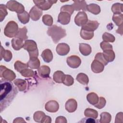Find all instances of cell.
I'll return each mask as SVG.
<instances>
[{
	"mask_svg": "<svg viewBox=\"0 0 123 123\" xmlns=\"http://www.w3.org/2000/svg\"><path fill=\"white\" fill-rule=\"evenodd\" d=\"M17 93L16 87L11 81L5 79L0 80V112L10 104Z\"/></svg>",
	"mask_w": 123,
	"mask_h": 123,
	"instance_id": "6da1fadb",
	"label": "cell"
},
{
	"mask_svg": "<svg viewBox=\"0 0 123 123\" xmlns=\"http://www.w3.org/2000/svg\"><path fill=\"white\" fill-rule=\"evenodd\" d=\"M47 34L51 37L53 42L56 44L66 36V30L62 27L53 25L48 28Z\"/></svg>",
	"mask_w": 123,
	"mask_h": 123,
	"instance_id": "7a4b0ae2",
	"label": "cell"
},
{
	"mask_svg": "<svg viewBox=\"0 0 123 123\" xmlns=\"http://www.w3.org/2000/svg\"><path fill=\"white\" fill-rule=\"evenodd\" d=\"M24 49L27 50L29 55L30 58H37L38 50L36 42L33 40H26L24 42Z\"/></svg>",
	"mask_w": 123,
	"mask_h": 123,
	"instance_id": "3957f363",
	"label": "cell"
},
{
	"mask_svg": "<svg viewBox=\"0 0 123 123\" xmlns=\"http://www.w3.org/2000/svg\"><path fill=\"white\" fill-rule=\"evenodd\" d=\"M17 24L14 21H9L6 25L4 29V34L8 37H15L18 31Z\"/></svg>",
	"mask_w": 123,
	"mask_h": 123,
	"instance_id": "277c9868",
	"label": "cell"
},
{
	"mask_svg": "<svg viewBox=\"0 0 123 123\" xmlns=\"http://www.w3.org/2000/svg\"><path fill=\"white\" fill-rule=\"evenodd\" d=\"M7 8L10 11L12 12H15L17 14L21 13L24 12L25 7L21 3L16 0H9L6 5Z\"/></svg>",
	"mask_w": 123,
	"mask_h": 123,
	"instance_id": "5b68a950",
	"label": "cell"
},
{
	"mask_svg": "<svg viewBox=\"0 0 123 123\" xmlns=\"http://www.w3.org/2000/svg\"><path fill=\"white\" fill-rule=\"evenodd\" d=\"M0 76L3 77L4 79L12 81L16 78V74L12 70L6 68L2 65H0Z\"/></svg>",
	"mask_w": 123,
	"mask_h": 123,
	"instance_id": "8992f818",
	"label": "cell"
},
{
	"mask_svg": "<svg viewBox=\"0 0 123 123\" xmlns=\"http://www.w3.org/2000/svg\"><path fill=\"white\" fill-rule=\"evenodd\" d=\"M57 0H34L33 2L38 8L42 10H48L49 9L52 5L57 2Z\"/></svg>",
	"mask_w": 123,
	"mask_h": 123,
	"instance_id": "52a82bcc",
	"label": "cell"
},
{
	"mask_svg": "<svg viewBox=\"0 0 123 123\" xmlns=\"http://www.w3.org/2000/svg\"><path fill=\"white\" fill-rule=\"evenodd\" d=\"M88 20L87 15L84 11L79 12L74 18V23L79 26H83Z\"/></svg>",
	"mask_w": 123,
	"mask_h": 123,
	"instance_id": "ba28073f",
	"label": "cell"
},
{
	"mask_svg": "<svg viewBox=\"0 0 123 123\" xmlns=\"http://www.w3.org/2000/svg\"><path fill=\"white\" fill-rule=\"evenodd\" d=\"M68 66L72 68H78L81 63V60L79 57L76 55H71L67 57L66 60Z\"/></svg>",
	"mask_w": 123,
	"mask_h": 123,
	"instance_id": "9c48e42d",
	"label": "cell"
},
{
	"mask_svg": "<svg viewBox=\"0 0 123 123\" xmlns=\"http://www.w3.org/2000/svg\"><path fill=\"white\" fill-rule=\"evenodd\" d=\"M42 11L35 5L30 10L29 14L31 19L32 20L36 21L39 19L42 16Z\"/></svg>",
	"mask_w": 123,
	"mask_h": 123,
	"instance_id": "30bf717a",
	"label": "cell"
},
{
	"mask_svg": "<svg viewBox=\"0 0 123 123\" xmlns=\"http://www.w3.org/2000/svg\"><path fill=\"white\" fill-rule=\"evenodd\" d=\"M45 110L49 112H56L59 109V105L57 101L51 100L48 101L45 105Z\"/></svg>",
	"mask_w": 123,
	"mask_h": 123,
	"instance_id": "8fae6325",
	"label": "cell"
},
{
	"mask_svg": "<svg viewBox=\"0 0 123 123\" xmlns=\"http://www.w3.org/2000/svg\"><path fill=\"white\" fill-rule=\"evenodd\" d=\"M56 50L59 55L64 56L67 55L70 51V47L65 43H59L56 47Z\"/></svg>",
	"mask_w": 123,
	"mask_h": 123,
	"instance_id": "7c38bea8",
	"label": "cell"
},
{
	"mask_svg": "<svg viewBox=\"0 0 123 123\" xmlns=\"http://www.w3.org/2000/svg\"><path fill=\"white\" fill-rule=\"evenodd\" d=\"M99 25V24L97 21L88 20L86 23L82 26L81 29L88 31L94 32L98 28Z\"/></svg>",
	"mask_w": 123,
	"mask_h": 123,
	"instance_id": "4fadbf2b",
	"label": "cell"
},
{
	"mask_svg": "<svg viewBox=\"0 0 123 123\" xmlns=\"http://www.w3.org/2000/svg\"><path fill=\"white\" fill-rule=\"evenodd\" d=\"M77 108V102L74 98H70L65 103V108L66 110L70 113L75 111Z\"/></svg>",
	"mask_w": 123,
	"mask_h": 123,
	"instance_id": "5bb4252c",
	"label": "cell"
},
{
	"mask_svg": "<svg viewBox=\"0 0 123 123\" xmlns=\"http://www.w3.org/2000/svg\"><path fill=\"white\" fill-rule=\"evenodd\" d=\"M71 20V15L68 13L61 12L58 17V22L62 25H66L68 24Z\"/></svg>",
	"mask_w": 123,
	"mask_h": 123,
	"instance_id": "9a60e30c",
	"label": "cell"
},
{
	"mask_svg": "<svg viewBox=\"0 0 123 123\" xmlns=\"http://www.w3.org/2000/svg\"><path fill=\"white\" fill-rule=\"evenodd\" d=\"M91 68L93 72L98 74L103 72L104 69V66L101 62L94 60L91 63Z\"/></svg>",
	"mask_w": 123,
	"mask_h": 123,
	"instance_id": "2e32d148",
	"label": "cell"
},
{
	"mask_svg": "<svg viewBox=\"0 0 123 123\" xmlns=\"http://www.w3.org/2000/svg\"><path fill=\"white\" fill-rule=\"evenodd\" d=\"M74 10L77 11L83 10L86 11L87 4L85 0H74V3L72 4Z\"/></svg>",
	"mask_w": 123,
	"mask_h": 123,
	"instance_id": "e0dca14e",
	"label": "cell"
},
{
	"mask_svg": "<svg viewBox=\"0 0 123 123\" xmlns=\"http://www.w3.org/2000/svg\"><path fill=\"white\" fill-rule=\"evenodd\" d=\"M0 60L3 58L4 60L6 62H10L12 57V52L7 49H5L1 45L0 47Z\"/></svg>",
	"mask_w": 123,
	"mask_h": 123,
	"instance_id": "ac0fdd59",
	"label": "cell"
},
{
	"mask_svg": "<svg viewBox=\"0 0 123 123\" xmlns=\"http://www.w3.org/2000/svg\"><path fill=\"white\" fill-rule=\"evenodd\" d=\"M50 73V68L45 65H42L38 68V73L40 76L43 78L49 77Z\"/></svg>",
	"mask_w": 123,
	"mask_h": 123,
	"instance_id": "d6986e66",
	"label": "cell"
},
{
	"mask_svg": "<svg viewBox=\"0 0 123 123\" xmlns=\"http://www.w3.org/2000/svg\"><path fill=\"white\" fill-rule=\"evenodd\" d=\"M79 51L83 55L88 56L91 53L92 49L91 46L89 44L86 43H80Z\"/></svg>",
	"mask_w": 123,
	"mask_h": 123,
	"instance_id": "ffe728a7",
	"label": "cell"
},
{
	"mask_svg": "<svg viewBox=\"0 0 123 123\" xmlns=\"http://www.w3.org/2000/svg\"><path fill=\"white\" fill-rule=\"evenodd\" d=\"M23 41V40L16 37L12 38L11 41L12 47L15 50H19L24 47V43Z\"/></svg>",
	"mask_w": 123,
	"mask_h": 123,
	"instance_id": "44dd1931",
	"label": "cell"
},
{
	"mask_svg": "<svg viewBox=\"0 0 123 123\" xmlns=\"http://www.w3.org/2000/svg\"><path fill=\"white\" fill-rule=\"evenodd\" d=\"M43 61L47 63L50 62L53 59V54L51 50L49 49H46L44 50L41 55Z\"/></svg>",
	"mask_w": 123,
	"mask_h": 123,
	"instance_id": "7402d4cb",
	"label": "cell"
},
{
	"mask_svg": "<svg viewBox=\"0 0 123 123\" xmlns=\"http://www.w3.org/2000/svg\"><path fill=\"white\" fill-rule=\"evenodd\" d=\"M65 74L61 71H57L53 74V80L57 83H62Z\"/></svg>",
	"mask_w": 123,
	"mask_h": 123,
	"instance_id": "603a6c76",
	"label": "cell"
},
{
	"mask_svg": "<svg viewBox=\"0 0 123 123\" xmlns=\"http://www.w3.org/2000/svg\"><path fill=\"white\" fill-rule=\"evenodd\" d=\"M102 54L105 59L108 62H113L115 58V53L112 49L103 51Z\"/></svg>",
	"mask_w": 123,
	"mask_h": 123,
	"instance_id": "cb8c5ba5",
	"label": "cell"
},
{
	"mask_svg": "<svg viewBox=\"0 0 123 123\" xmlns=\"http://www.w3.org/2000/svg\"><path fill=\"white\" fill-rule=\"evenodd\" d=\"M13 83L20 91H24L26 89L27 83L25 80L16 79L13 81Z\"/></svg>",
	"mask_w": 123,
	"mask_h": 123,
	"instance_id": "d4e9b609",
	"label": "cell"
},
{
	"mask_svg": "<svg viewBox=\"0 0 123 123\" xmlns=\"http://www.w3.org/2000/svg\"><path fill=\"white\" fill-rule=\"evenodd\" d=\"M86 10L89 12L95 15L99 14L101 11L100 6L95 3H91L87 5Z\"/></svg>",
	"mask_w": 123,
	"mask_h": 123,
	"instance_id": "484cf974",
	"label": "cell"
},
{
	"mask_svg": "<svg viewBox=\"0 0 123 123\" xmlns=\"http://www.w3.org/2000/svg\"><path fill=\"white\" fill-rule=\"evenodd\" d=\"M27 32V29L25 26L23 28H19L15 37L20 38L23 40H26L28 38V37L26 35Z\"/></svg>",
	"mask_w": 123,
	"mask_h": 123,
	"instance_id": "4316f807",
	"label": "cell"
},
{
	"mask_svg": "<svg viewBox=\"0 0 123 123\" xmlns=\"http://www.w3.org/2000/svg\"><path fill=\"white\" fill-rule=\"evenodd\" d=\"M28 67L31 69H38L40 65V62L37 58H30L27 62Z\"/></svg>",
	"mask_w": 123,
	"mask_h": 123,
	"instance_id": "83f0119b",
	"label": "cell"
},
{
	"mask_svg": "<svg viewBox=\"0 0 123 123\" xmlns=\"http://www.w3.org/2000/svg\"><path fill=\"white\" fill-rule=\"evenodd\" d=\"M86 99L90 104L95 105L98 102V97L96 93L94 92H90L87 95Z\"/></svg>",
	"mask_w": 123,
	"mask_h": 123,
	"instance_id": "f1b7e54d",
	"label": "cell"
},
{
	"mask_svg": "<svg viewBox=\"0 0 123 123\" xmlns=\"http://www.w3.org/2000/svg\"><path fill=\"white\" fill-rule=\"evenodd\" d=\"M76 80L80 84L84 85H87L89 82V78L86 74L84 73H79L76 78Z\"/></svg>",
	"mask_w": 123,
	"mask_h": 123,
	"instance_id": "f546056e",
	"label": "cell"
},
{
	"mask_svg": "<svg viewBox=\"0 0 123 123\" xmlns=\"http://www.w3.org/2000/svg\"><path fill=\"white\" fill-rule=\"evenodd\" d=\"M17 17L20 22L23 24H26L29 21L30 16L29 13L26 11L21 13L17 14Z\"/></svg>",
	"mask_w": 123,
	"mask_h": 123,
	"instance_id": "4dcf8cb0",
	"label": "cell"
},
{
	"mask_svg": "<svg viewBox=\"0 0 123 123\" xmlns=\"http://www.w3.org/2000/svg\"><path fill=\"white\" fill-rule=\"evenodd\" d=\"M84 115L86 117L97 119L98 117V112L96 110L94 109L87 108L85 110Z\"/></svg>",
	"mask_w": 123,
	"mask_h": 123,
	"instance_id": "1f68e13d",
	"label": "cell"
},
{
	"mask_svg": "<svg viewBox=\"0 0 123 123\" xmlns=\"http://www.w3.org/2000/svg\"><path fill=\"white\" fill-rule=\"evenodd\" d=\"M14 69L18 72H21L23 70L27 69L28 67L27 63H25L20 61H16L14 63Z\"/></svg>",
	"mask_w": 123,
	"mask_h": 123,
	"instance_id": "d6a6232c",
	"label": "cell"
},
{
	"mask_svg": "<svg viewBox=\"0 0 123 123\" xmlns=\"http://www.w3.org/2000/svg\"><path fill=\"white\" fill-rule=\"evenodd\" d=\"M80 36L85 40H90L94 37V32L88 31L84 29H81L80 31Z\"/></svg>",
	"mask_w": 123,
	"mask_h": 123,
	"instance_id": "836d02e7",
	"label": "cell"
},
{
	"mask_svg": "<svg viewBox=\"0 0 123 123\" xmlns=\"http://www.w3.org/2000/svg\"><path fill=\"white\" fill-rule=\"evenodd\" d=\"M123 5L122 3H115L112 5L111 10L113 14H121L123 12Z\"/></svg>",
	"mask_w": 123,
	"mask_h": 123,
	"instance_id": "e575fe53",
	"label": "cell"
},
{
	"mask_svg": "<svg viewBox=\"0 0 123 123\" xmlns=\"http://www.w3.org/2000/svg\"><path fill=\"white\" fill-rule=\"evenodd\" d=\"M99 122L100 123H109L111 119V115L107 112H102L100 115Z\"/></svg>",
	"mask_w": 123,
	"mask_h": 123,
	"instance_id": "d590c367",
	"label": "cell"
},
{
	"mask_svg": "<svg viewBox=\"0 0 123 123\" xmlns=\"http://www.w3.org/2000/svg\"><path fill=\"white\" fill-rule=\"evenodd\" d=\"M112 20L115 23L116 25L119 26L123 25V14H113L112 16Z\"/></svg>",
	"mask_w": 123,
	"mask_h": 123,
	"instance_id": "8d00e7d4",
	"label": "cell"
},
{
	"mask_svg": "<svg viewBox=\"0 0 123 123\" xmlns=\"http://www.w3.org/2000/svg\"><path fill=\"white\" fill-rule=\"evenodd\" d=\"M44 112L41 111H37L33 115V118L35 122L37 123H41L44 117L45 116Z\"/></svg>",
	"mask_w": 123,
	"mask_h": 123,
	"instance_id": "74e56055",
	"label": "cell"
},
{
	"mask_svg": "<svg viewBox=\"0 0 123 123\" xmlns=\"http://www.w3.org/2000/svg\"><path fill=\"white\" fill-rule=\"evenodd\" d=\"M43 23L47 26H51L52 25L53 20L52 16L49 14H45L42 17Z\"/></svg>",
	"mask_w": 123,
	"mask_h": 123,
	"instance_id": "f35d334b",
	"label": "cell"
},
{
	"mask_svg": "<svg viewBox=\"0 0 123 123\" xmlns=\"http://www.w3.org/2000/svg\"><path fill=\"white\" fill-rule=\"evenodd\" d=\"M74 11V10L72 5H65L61 8V12L68 13L70 15L73 13Z\"/></svg>",
	"mask_w": 123,
	"mask_h": 123,
	"instance_id": "ab89813d",
	"label": "cell"
},
{
	"mask_svg": "<svg viewBox=\"0 0 123 123\" xmlns=\"http://www.w3.org/2000/svg\"><path fill=\"white\" fill-rule=\"evenodd\" d=\"M6 5L1 4L0 5V21L2 22L7 15L8 12Z\"/></svg>",
	"mask_w": 123,
	"mask_h": 123,
	"instance_id": "60d3db41",
	"label": "cell"
},
{
	"mask_svg": "<svg viewBox=\"0 0 123 123\" xmlns=\"http://www.w3.org/2000/svg\"><path fill=\"white\" fill-rule=\"evenodd\" d=\"M102 39L103 41L106 42H114L115 40V38L113 35L107 32H105L102 35Z\"/></svg>",
	"mask_w": 123,
	"mask_h": 123,
	"instance_id": "b9f144b4",
	"label": "cell"
},
{
	"mask_svg": "<svg viewBox=\"0 0 123 123\" xmlns=\"http://www.w3.org/2000/svg\"><path fill=\"white\" fill-rule=\"evenodd\" d=\"M95 60L101 62L104 66L106 65L108 63V62L105 59L103 54L101 52H98L96 54L95 56Z\"/></svg>",
	"mask_w": 123,
	"mask_h": 123,
	"instance_id": "7bdbcfd3",
	"label": "cell"
},
{
	"mask_svg": "<svg viewBox=\"0 0 123 123\" xmlns=\"http://www.w3.org/2000/svg\"><path fill=\"white\" fill-rule=\"evenodd\" d=\"M74 83V78L70 75L66 74L62 83L67 86H71Z\"/></svg>",
	"mask_w": 123,
	"mask_h": 123,
	"instance_id": "ee69618b",
	"label": "cell"
},
{
	"mask_svg": "<svg viewBox=\"0 0 123 123\" xmlns=\"http://www.w3.org/2000/svg\"><path fill=\"white\" fill-rule=\"evenodd\" d=\"M21 75L25 77H33L35 75L34 72L30 69H25L20 72Z\"/></svg>",
	"mask_w": 123,
	"mask_h": 123,
	"instance_id": "f6af8a7d",
	"label": "cell"
},
{
	"mask_svg": "<svg viewBox=\"0 0 123 123\" xmlns=\"http://www.w3.org/2000/svg\"><path fill=\"white\" fill-rule=\"evenodd\" d=\"M106 100L105 98L103 97H100L98 98V103L95 104L94 106L95 107L97 108L98 109H102L106 105Z\"/></svg>",
	"mask_w": 123,
	"mask_h": 123,
	"instance_id": "bcb514c9",
	"label": "cell"
},
{
	"mask_svg": "<svg viewBox=\"0 0 123 123\" xmlns=\"http://www.w3.org/2000/svg\"><path fill=\"white\" fill-rule=\"evenodd\" d=\"M100 46L103 51L109 49H112V46L108 42L104 41H102L100 44Z\"/></svg>",
	"mask_w": 123,
	"mask_h": 123,
	"instance_id": "7dc6e473",
	"label": "cell"
},
{
	"mask_svg": "<svg viewBox=\"0 0 123 123\" xmlns=\"http://www.w3.org/2000/svg\"><path fill=\"white\" fill-rule=\"evenodd\" d=\"M123 112H120L118 113L116 116L115 117V123H122L123 122Z\"/></svg>",
	"mask_w": 123,
	"mask_h": 123,
	"instance_id": "c3c4849f",
	"label": "cell"
},
{
	"mask_svg": "<svg viewBox=\"0 0 123 123\" xmlns=\"http://www.w3.org/2000/svg\"><path fill=\"white\" fill-rule=\"evenodd\" d=\"M67 122L66 118L63 116H59L56 118L55 120L56 123H66Z\"/></svg>",
	"mask_w": 123,
	"mask_h": 123,
	"instance_id": "681fc988",
	"label": "cell"
},
{
	"mask_svg": "<svg viewBox=\"0 0 123 123\" xmlns=\"http://www.w3.org/2000/svg\"><path fill=\"white\" fill-rule=\"evenodd\" d=\"M51 122V117L49 116H47V115H45L44 117V118L41 122L42 123H50Z\"/></svg>",
	"mask_w": 123,
	"mask_h": 123,
	"instance_id": "f907efd6",
	"label": "cell"
},
{
	"mask_svg": "<svg viewBox=\"0 0 123 123\" xmlns=\"http://www.w3.org/2000/svg\"><path fill=\"white\" fill-rule=\"evenodd\" d=\"M83 120L81 121L80 122H86V123H95L96 121L94 119H92V118L88 117V118H84Z\"/></svg>",
	"mask_w": 123,
	"mask_h": 123,
	"instance_id": "816d5d0a",
	"label": "cell"
},
{
	"mask_svg": "<svg viewBox=\"0 0 123 123\" xmlns=\"http://www.w3.org/2000/svg\"><path fill=\"white\" fill-rule=\"evenodd\" d=\"M25 123V121L24 120V119L23 118L21 117H17L16 118H15L14 121H13V123Z\"/></svg>",
	"mask_w": 123,
	"mask_h": 123,
	"instance_id": "f5cc1de1",
	"label": "cell"
},
{
	"mask_svg": "<svg viewBox=\"0 0 123 123\" xmlns=\"http://www.w3.org/2000/svg\"><path fill=\"white\" fill-rule=\"evenodd\" d=\"M123 25L119 26L118 28L116 30V33L120 34L121 35H123Z\"/></svg>",
	"mask_w": 123,
	"mask_h": 123,
	"instance_id": "db71d44e",
	"label": "cell"
}]
</instances>
